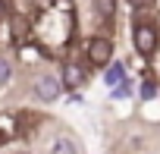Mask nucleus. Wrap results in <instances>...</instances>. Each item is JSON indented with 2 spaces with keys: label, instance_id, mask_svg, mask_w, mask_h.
<instances>
[{
  "label": "nucleus",
  "instance_id": "nucleus-1",
  "mask_svg": "<svg viewBox=\"0 0 160 154\" xmlns=\"http://www.w3.org/2000/svg\"><path fill=\"white\" fill-rule=\"evenodd\" d=\"M157 41H160V35H157L154 25H148V22L135 25V32H132V44H135V50H138L141 57H154V54H157Z\"/></svg>",
  "mask_w": 160,
  "mask_h": 154
},
{
  "label": "nucleus",
  "instance_id": "nucleus-2",
  "mask_svg": "<svg viewBox=\"0 0 160 154\" xmlns=\"http://www.w3.org/2000/svg\"><path fill=\"white\" fill-rule=\"evenodd\" d=\"M32 95H35L38 101L50 104V101H57V98L63 95V82L57 79V75H38L35 85H32Z\"/></svg>",
  "mask_w": 160,
  "mask_h": 154
},
{
  "label": "nucleus",
  "instance_id": "nucleus-3",
  "mask_svg": "<svg viewBox=\"0 0 160 154\" xmlns=\"http://www.w3.org/2000/svg\"><path fill=\"white\" fill-rule=\"evenodd\" d=\"M85 50H88V60H91L94 66H107V63L113 60V44H110L107 38H91Z\"/></svg>",
  "mask_w": 160,
  "mask_h": 154
},
{
  "label": "nucleus",
  "instance_id": "nucleus-4",
  "mask_svg": "<svg viewBox=\"0 0 160 154\" xmlns=\"http://www.w3.org/2000/svg\"><path fill=\"white\" fill-rule=\"evenodd\" d=\"M60 79H63V85H69V88H78V85L85 82V69L78 66V63H66Z\"/></svg>",
  "mask_w": 160,
  "mask_h": 154
},
{
  "label": "nucleus",
  "instance_id": "nucleus-5",
  "mask_svg": "<svg viewBox=\"0 0 160 154\" xmlns=\"http://www.w3.org/2000/svg\"><path fill=\"white\" fill-rule=\"evenodd\" d=\"M50 154H78V145H75V138H69V135H57V138L50 141Z\"/></svg>",
  "mask_w": 160,
  "mask_h": 154
},
{
  "label": "nucleus",
  "instance_id": "nucleus-6",
  "mask_svg": "<svg viewBox=\"0 0 160 154\" xmlns=\"http://www.w3.org/2000/svg\"><path fill=\"white\" fill-rule=\"evenodd\" d=\"M122 79H126V69H122V63H116V60H110V63H107V79H104V82L116 88V85H119Z\"/></svg>",
  "mask_w": 160,
  "mask_h": 154
},
{
  "label": "nucleus",
  "instance_id": "nucleus-7",
  "mask_svg": "<svg viewBox=\"0 0 160 154\" xmlns=\"http://www.w3.org/2000/svg\"><path fill=\"white\" fill-rule=\"evenodd\" d=\"M10 79H13V63L7 57H0V85H7Z\"/></svg>",
  "mask_w": 160,
  "mask_h": 154
},
{
  "label": "nucleus",
  "instance_id": "nucleus-8",
  "mask_svg": "<svg viewBox=\"0 0 160 154\" xmlns=\"http://www.w3.org/2000/svg\"><path fill=\"white\" fill-rule=\"evenodd\" d=\"M129 95H132V82H119L113 88V98H129Z\"/></svg>",
  "mask_w": 160,
  "mask_h": 154
},
{
  "label": "nucleus",
  "instance_id": "nucleus-9",
  "mask_svg": "<svg viewBox=\"0 0 160 154\" xmlns=\"http://www.w3.org/2000/svg\"><path fill=\"white\" fill-rule=\"evenodd\" d=\"M154 95H157V85H154V82H144V85H141V98H144V101H151Z\"/></svg>",
  "mask_w": 160,
  "mask_h": 154
},
{
  "label": "nucleus",
  "instance_id": "nucleus-10",
  "mask_svg": "<svg viewBox=\"0 0 160 154\" xmlns=\"http://www.w3.org/2000/svg\"><path fill=\"white\" fill-rule=\"evenodd\" d=\"M98 10H101V16H110V13H113V0H101Z\"/></svg>",
  "mask_w": 160,
  "mask_h": 154
},
{
  "label": "nucleus",
  "instance_id": "nucleus-11",
  "mask_svg": "<svg viewBox=\"0 0 160 154\" xmlns=\"http://www.w3.org/2000/svg\"><path fill=\"white\" fill-rule=\"evenodd\" d=\"M132 7H148V0H129Z\"/></svg>",
  "mask_w": 160,
  "mask_h": 154
},
{
  "label": "nucleus",
  "instance_id": "nucleus-12",
  "mask_svg": "<svg viewBox=\"0 0 160 154\" xmlns=\"http://www.w3.org/2000/svg\"><path fill=\"white\" fill-rule=\"evenodd\" d=\"M3 13H7V7H3V0H0V16H3Z\"/></svg>",
  "mask_w": 160,
  "mask_h": 154
}]
</instances>
